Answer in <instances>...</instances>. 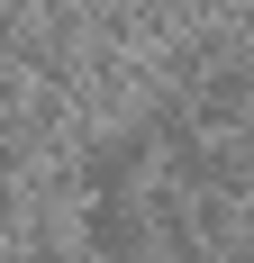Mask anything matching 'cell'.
Masks as SVG:
<instances>
[{"label":"cell","instance_id":"cell-1","mask_svg":"<svg viewBox=\"0 0 254 263\" xmlns=\"http://www.w3.org/2000/svg\"><path fill=\"white\" fill-rule=\"evenodd\" d=\"M82 245H91V263H154L164 245H154V218H146V191L136 200H82L73 209Z\"/></svg>","mask_w":254,"mask_h":263}]
</instances>
